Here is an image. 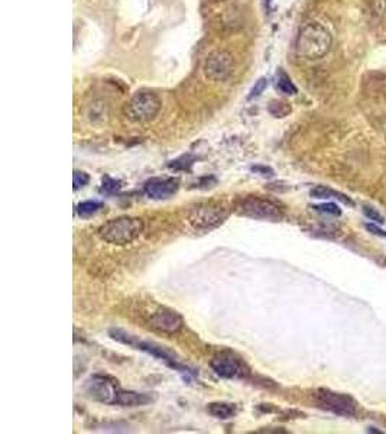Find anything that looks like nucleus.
Segmentation results:
<instances>
[{
	"label": "nucleus",
	"mask_w": 386,
	"mask_h": 434,
	"mask_svg": "<svg viewBox=\"0 0 386 434\" xmlns=\"http://www.w3.org/2000/svg\"><path fill=\"white\" fill-rule=\"evenodd\" d=\"M268 111L275 118H285L291 113V106L287 101L275 100V101H270Z\"/></svg>",
	"instance_id": "18"
},
{
	"label": "nucleus",
	"mask_w": 386,
	"mask_h": 434,
	"mask_svg": "<svg viewBox=\"0 0 386 434\" xmlns=\"http://www.w3.org/2000/svg\"><path fill=\"white\" fill-rule=\"evenodd\" d=\"M155 399H156L155 394H151V392H137V391L120 390L116 405L129 407V409H133V407L148 405V404L154 402Z\"/></svg>",
	"instance_id": "13"
},
{
	"label": "nucleus",
	"mask_w": 386,
	"mask_h": 434,
	"mask_svg": "<svg viewBox=\"0 0 386 434\" xmlns=\"http://www.w3.org/2000/svg\"><path fill=\"white\" fill-rule=\"evenodd\" d=\"M161 111V100L151 92L136 93L123 107V115L133 123H145L152 120Z\"/></svg>",
	"instance_id": "5"
},
{
	"label": "nucleus",
	"mask_w": 386,
	"mask_h": 434,
	"mask_svg": "<svg viewBox=\"0 0 386 434\" xmlns=\"http://www.w3.org/2000/svg\"><path fill=\"white\" fill-rule=\"evenodd\" d=\"M120 188H122V181L112 178V177H107V175L103 178V182H101V192L103 193L113 194V193L119 192Z\"/></svg>",
	"instance_id": "20"
},
{
	"label": "nucleus",
	"mask_w": 386,
	"mask_h": 434,
	"mask_svg": "<svg viewBox=\"0 0 386 434\" xmlns=\"http://www.w3.org/2000/svg\"><path fill=\"white\" fill-rule=\"evenodd\" d=\"M235 211L256 221L280 222L284 219V211L277 203L259 196H246L239 199L235 204Z\"/></svg>",
	"instance_id": "4"
},
{
	"label": "nucleus",
	"mask_w": 386,
	"mask_h": 434,
	"mask_svg": "<svg viewBox=\"0 0 386 434\" xmlns=\"http://www.w3.org/2000/svg\"><path fill=\"white\" fill-rule=\"evenodd\" d=\"M252 171L256 174H261L262 177H273V170L269 167H262V166H256L252 167Z\"/></svg>",
	"instance_id": "26"
},
{
	"label": "nucleus",
	"mask_w": 386,
	"mask_h": 434,
	"mask_svg": "<svg viewBox=\"0 0 386 434\" xmlns=\"http://www.w3.org/2000/svg\"><path fill=\"white\" fill-rule=\"evenodd\" d=\"M194 161H196L194 156H191V155L187 154V155H182L178 159L173 161L168 167L174 168V170H178V171H189L191 166L194 164Z\"/></svg>",
	"instance_id": "19"
},
{
	"label": "nucleus",
	"mask_w": 386,
	"mask_h": 434,
	"mask_svg": "<svg viewBox=\"0 0 386 434\" xmlns=\"http://www.w3.org/2000/svg\"><path fill=\"white\" fill-rule=\"evenodd\" d=\"M366 229L371 232V233H373V235H376V236H380V237H386V232H383L382 229H379L375 223H368L366 225Z\"/></svg>",
	"instance_id": "27"
},
{
	"label": "nucleus",
	"mask_w": 386,
	"mask_h": 434,
	"mask_svg": "<svg viewBox=\"0 0 386 434\" xmlns=\"http://www.w3.org/2000/svg\"><path fill=\"white\" fill-rule=\"evenodd\" d=\"M268 87V78H265V77H262V78H259L256 83H255V86H254V89L251 90V94H249V100H252V99H255V97H259L262 93H263V90Z\"/></svg>",
	"instance_id": "24"
},
{
	"label": "nucleus",
	"mask_w": 386,
	"mask_h": 434,
	"mask_svg": "<svg viewBox=\"0 0 386 434\" xmlns=\"http://www.w3.org/2000/svg\"><path fill=\"white\" fill-rule=\"evenodd\" d=\"M310 194H311V197L313 199H336V200H340V202H343L344 204H350V206H353L354 203L349 199V197H346L344 194H342V193H339V192H335V190H332V188H328V187H324V185H317V187H314L311 192H310Z\"/></svg>",
	"instance_id": "15"
},
{
	"label": "nucleus",
	"mask_w": 386,
	"mask_h": 434,
	"mask_svg": "<svg viewBox=\"0 0 386 434\" xmlns=\"http://www.w3.org/2000/svg\"><path fill=\"white\" fill-rule=\"evenodd\" d=\"M277 89L284 93V94H288V96H292V94H297V87L291 81V78L287 75L285 71L280 70L278 74H277Z\"/></svg>",
	"instance_id": "17"
},
{
	"label": "nucleus",
	"mask_w": 386,
	"mask_h": 434,
	"mask_svg": "<svg viewBox=\"0 0 386 434\" xmlns=\"http://www.w3.org/2000/svg\"><path fill=\"white\" fill-rule=\"evenodd\" d=\"M316 211H320V213H324V214H332V216H342V210L337 204L335 203H324V204H320V206H314L313 207Z\"/></svg>",
	"instance_id": "22"
},
{
	"label": "nucleus",
	"mask_w": 386,
	"mask_h": 434,
	"mask_svg": "<svg viewBox=\"0 0 386 434\" xmlns=\"http://www.w3.org/2000/svg\"><path fill=\"white\" fill-rule=\"evenodd\" d=\"M90 182V175L85 171H74L73 175V184H74V190H80L82 187H86Z\"/></svg>",
	"instance_id": "21"
},
{
	"label": "nucleus",
	"mask_w": 386,
	"mask_h": 434,
	"mask_svg": "<svg viewBox=\"0 0 386 434\" xmlns=\"http://www.w3.org/2000/svg\"><path fill=\"white\" fill-rule=\"evenodd\" d=\"M333 38L321 23L311 22L302 26L295 42V51L301 58L320 60L332 48Z\"/></svg>",
	"instance_id": "2"
},
{
	"label": "nucleus",
	"mask_w": 386,
	"mask_h": 434,
	"mask_svg": "<svg viewBox=\"0 0 386 434\" xmlns=\"http://www.w3.org/2000/svg\"><path fill=\"white\" fill-rule=\"evenodd\" d=\"M103 209V203L97 202V200H86L81 202L77 206V214L82 219H87V217H92L93 214H96L97 211H100Z\"/></svg>",
	"instance_id": "16"
},
{
	"label": "nucleus",
	"mask_w": 386,
	"mask_h": 434,
	"mask_svg": "<svg viewBox=\"0 0 386 434\" xmlns=\"http://www.w3.org/2000/svg\"><path fill=\"white\" fill-rule=\"evenodd\" d=\"M120 390L122 388L118 383V379L101 373L90 376L85 384L86 395L90 399L106 405H116Z\"/></svg>",
	"instance_id": "7"
},
{
	"label": "nucleus",
	"mask_w": 386,
	"mask_h": 434,
	"mask_svg": "<svg viewBox=\"0 0 386 434\" xmlns=\"http://www.w3.org/2000/svg\"><path fill=\"white\" fill-rule=\"evenodd\" d=\"M142 232H144L142 219L132 216H122L118 217V219L106 222L99 229V236L107 243L123 247L133 242L136 237H139Z\"/></svg>",
	"instance_id": "3"
},
{
	"label": "nucleus",
	"mask_w": 386,
	"mask_h": 434,
	"mask_svg": "<svg viewBox=\"0 0 386 434\" xmlns=\"http://www.w3.org/2000/svg\"><path fill=\"white\" fill-rule=\"evenodd\" d=\"M207 413L218 420H230L237 414V407L236 404L232 402H223V401H217V402H210L207 405Z\"/></svg>",
	"instance_id": "14"
},
{
	"label": "nucleus",
	"mask_w": 386,
	"mask_h": 434,
	"mask_svg": "<svg viewBox=\"0 0 386 434\" xmlns=\"http://www.w3.org/2000/svg\"><path fill=\"white\" fill-rule=\"evenodd\" d=\"M313 399L318 409L342 417H353L357 413L356 401L346 394L320 388L313 392Z\"/></svg>",
	"instance_id": "6"
},
{
	"label": "nucleus",
	"mask_w": 386,
	"mask_h": 434,
	"mask_svg": "<svg viewBox=\"0 0 386 434\" xmlns=\"http://www.w3.org/2000/svg\"><path fill=\"white\" fill-rule=\"evenodd\" d=\"M203 70L211 81H225L233 71V58L226 51H214L207 57Z\"/></svg>",
	"instance_id": "10"
},
{
	"label": "nucleus",
	"mask_w": 386,
	"mask_h": 434,
	"mask_svg": "<svg viewBox=\"0 0 386 434\" xmlns=\"http://www.w3.org/2000/svg\"><path fill=\"white\" fill-rule=\"evenodd\" d=\"M180 188V180L174 177H155L145 182L144 192L152 200L171 199Z\"/></svg>",
	"instance_id": "12"
},
{
	"label": "nucleus",
	"mask_w": 386,
	"mask_h": 434,
	"mask_svg": "<svg viewBox=\"0 0 386 434\" xmlns=\"http://www.w3.org/2000/svg\"><path fill=\"white\" fill-rule=\"evenodd\" d=\"M149 328L159 333L165 335H175L180 333L184 328V318L182 316L168 307H158L151 313L148 320Z\"/></svg>",
	"instance_id": "9"
},
{
	"label": "nucleus",
	"mask_w": 386,
	"mask_h": 434,
	"mask_svg": "<svg viewBox=\"0 0 386 434\" xmlns=\"http://www.w3.org/2000/svg\"><path fill=\"white\" fill-rule=\"evenodd\" d=\"M228 217L225 209L218 206H200L189 213V222L197 229H213L222 225Z\"/></svg>",
	"instance_id": "11"
},
{
	"label": "nucleus",
	"mask_w": 386,
	"mask_h": 434,
	"mask_svg": "<svg viewBox=\"0 0 386 434\" xmlns=\"http://www.w3.org/2000/svg\"><path fill=\"white\" fill-rule=\"evenodd\" d=\"M363 213L365 216L368 217L369 221L378 223V225H383L385 223V217L376 210V209H372V207H363Z\"/></svg>",
	"instance_id": "23"
},
{
	"label": "nucleus",
	"mask_w": 386,
	"mask_h": 434,
	"mask_svg": "<svg viewBox=\"0 0 386 434\" xmlns=\"http://www.w3.org/2000/svg\"><path fill=\"white\" fill-rule=\"evenodd\" d=\"M108 336L112 337L113 340L122 343V345H126L129 347H133L136 350H141V352H145V354L162 361L167 364L170 368L181 372L182 375H196L194 372H192V369H189L188 366L180 364L177 355L174 354L173 350H170L168 347L165 346H161L155 342H151V340H142L137 337L136 335L130 333V332H126V330H122V329H110L108 330Z\"/></svg>",
	"instance_id": "1"
},
{
	"label": "nucleus",
	"mask_w": 386,
	"mask_h": 434,
	"mask_svg": "<svg viewBox=\"0 0 386 434\" xmlns=\"http://www.w3.org/2000/svg\"><path fill=\"white\" fill-rule=\"evenodd\" d=\"M210 366L217 376L223 379H243L251 375L249 366L230 350H222L216 354L210 361Z\"/></svg>",
	"instance_id": "8"
},
{
	"label": "nucleus",
	"mask_w": 386,
	"mask_h": 434,
	"mask_svg": "<svg viewBox=\"0 0 386 434\" xmlns=\"http://www.w3.org/2000/svg\"><path fill=\"white\" fill-rule=\"evenodd\" d=\"M372 9L375 15L386 18V0H372Z\"/></svg>",
	"instance_id": "25"
}]
</instances>
